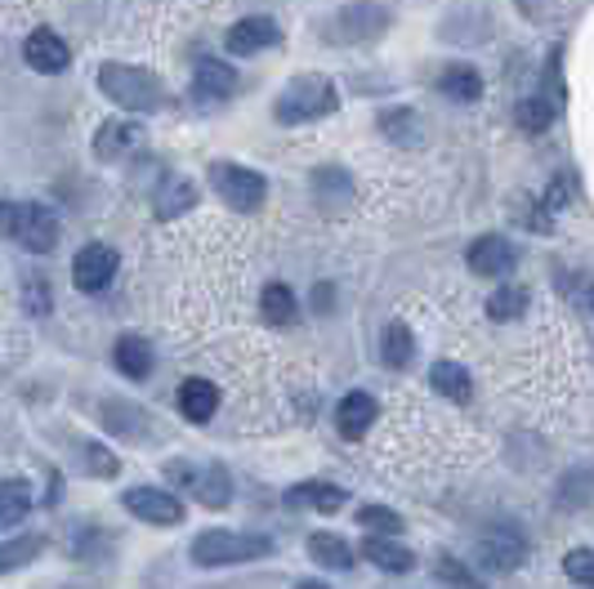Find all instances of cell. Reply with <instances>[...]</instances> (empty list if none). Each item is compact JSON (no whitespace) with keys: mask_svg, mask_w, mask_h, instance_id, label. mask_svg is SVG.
<instances>
[{"mask_svg":"<svg viewBox=\"0 0 594 589\" xmlns=\"http://www.w3.org/2000/svg\"><path fill=\"white\" fill-rule=\"evenodd\" d=\"M98 90L112 103H122L126 112H157L166 103L161 81L148 67H131V63H103L98 67Z\"/></svg>","mask_w":594,"mask_h":589,"instance_id":"obj_1","label":"cell"},{"mask_svg":"<svg viewBox=\"0 0 594 589\" xmlns=\"http://www.w3.org/2000/svg\"><path fill=\"white\" fill-rule=\"evenodd\" d=\"M273 554V540L269 536H256V532H201L192 540V562L197 567H232V562H251V558H269Z\"/></svg>","mask_w":594,"mask_h":589,"instance_id":"obj_2","label":"cell"},{"mask_svg":"<svg viewBox=\"0 0 594 589\" xmlns=\"http://www.w3.org/2000/svg\"><path fill=\"white\" fill-rule=\"evenodd\" d=\"M335 107V90L326 76H300L278 94V122L282 126H300L313 116H326Z\"/></svg>","mask_w":594,"mask_h":589,"instance_id":"obj_3","label":"cell"},{"mask_svg":"<svg viewBox=\"0 0 594 589\" xmlns=\"http://www.w3.org/2000/svg\"><path fill=\"white\" fill-rule=\"evenodd\" d=\"M210 183L223 197V206H232V210H260L264 206V192H269L264 188V175H256L247 166H228V161H219L210 170Z\"/></svg>","mask_w":594,"mask_h":589,"instance_id":"obj_4","label":"cell"},{"mask_svg":"<svg viewBox=\"0 0 594 589\" xmlns=\"http://www.w3.org/2000/svg\"><path fill=\"white\" fill-rule=\"evenodd\" d=\"M10 238L19 246H28L32 255H50L59 246V214L50 206H37V201L14 206V232Z\"/></svg>","mask_w":594,"mask_h":589,"instance_id":"obj_5","label":"cell"},{"mask_svg":"<svg viewBox=\"0 0 594 589\" xmlns=\"http://www.w3.org/2000/svg\"><path fill=\"white\" fill-rule=\"evenodd\" d=\"M166 474L179 483V487H188L201 505H210V509H223L228 505V496H232V487H228V474L219 464H206V469H188V464H170Z\"/></svg>","mask_w":594,"mask_h":589,"instance_id":"obj_6","label":"cell"},{"mask_svg":"<svg viewBox=\"0 0 594 589\" xmlns=\"http://www.w3.org/2000/svg\"><path fill=\"white\" fill-rule=\"evenodd\" d=\"M122 505H126L135 518L153 523V527H175V523L184 518L179 496H175V492H161V487H131V492L122 496Z\"/></svg>","mask_w":594,"mask_h":589,"instance_id":"obj_7","label":"cell"},{"mask_svg":"<svg viewBox=\"0 0 594 589\" xmlns=\"http://www.w3.org/2000/svg\"><path fill=\"white\" fill-rule=\"evenodd\" d=\"M112 277H116V251L103 246V242L85 246V251L72 260V282H76V291H85V295L103 291Z\"/></svg>","mask_w":594,"mask_h":589,"instance_id":"obj_8","label":"cell"},{"mask_svg":"<svg viewBox=\"0 0 594 589\" xmlns=\"http://www.w3.org/2000/svg\"><path fill=\"white\" fill-rule=\"evenodd\" d=\"M479 558H483V567H492V571H519V567H523V558H528V545H523V536H519V532L497 527V532H488V536H483Z\"/></svg>","mask_w":594,"mask_h":589,"instance_id":"obj_9","label":"cell"},{"mask_svg":"<svg viewBox=\"0 0 594 589\" xmlns=\"http://www.w3.org/2000/svg\"><path fill=\"white\" fill-rule=\"evenodd\" d=\"M23 59H28V67H37V72H45V76H59V72H67L72 50H67V41L54 36V32H32L28 45H23Z\"/></svg>","mask_w":594,"mask_h":589,"instance_id":"obj_10","label":"cell"},{"mask_svg":"<svg viewBox=\"0 0 594 589\" xmlns=\"http://www.w3.org/2000/svg\"><path fill=\"white\" fill-rule=\"evenodd\" d=\"M469 269L479 277H506L514 269V246L506 238H479L469 246Z\"/></svg>","mask_w":594,"mask_h":589,"instance_id":"obj_11","label":"cell"},{"mask_svg":"<svg viewBox=\"0 0 594 589\" xmlns=\"http://www.w3.org/2000/svg\"><path fill=\"white\" fill-rule=\"evenodd\" d=\"M282 41V32H278V23L273 19H242L232 32H228V50L232 54H260V50H269V45H278Z\"/></svg>","mask_w":594,"mask_h":589,"instance_id":"obj_12","label":"cell"},{"mask_svg":"<svg viewBox=\"0 0 594 589\" xmlns=\"http://www.w3.org/2000/svg\"><path fill=\"white\" fill-rule=\"evenodd\" d=\"M363 558L372 567H381V571H394V576H403V571L416 567V554L407 545H398L394 536H367L363 540Z\"/></svg>","mask_w":594,"mask_h":589,"instance_id":"obj_13","label":"cell"},{"mask_svg":"<svg viewBox=\"0 0 594 589\" xmlns=\"http://www.w3.org/2000/svg\"><path fill=\"white\" fill-rule=\"evenodd\" d=\"M139 139H144L139 126H131V122H107V126H98V135H94V157H98V161H116V157L135 152Z\"/></svg>","mask_w":594,"mask_h":589,"instance_id":"obj_14","label":"cell"},{"mask_svg":"<svg viewBox=\"0 0 594 589\" xmlns=\"http://www.w3.org/2000/svg\"><path fill=\"white\" fill-rule=\"evenodd\" d=\"M376 416H381V407H376V398H367V393H348V398L340 402V411H335L344 438H363V433L376 424Z\"/></svg>","mask_w":594,"mask_h":589,"instance_id":"obj_15","label":"cell"},{"mask_svg":"<svg viewBox=\"0 0 594 589\" xmlns=\"http://www.w3.org/2000/svg\"><path fill=\"white\" fill-rule=\"evenodd\" d=\"M192 90H197L201 98H232V94H237V72H232L228 63H219V59H206V63H197Z\"/></svg>","mask_w":594,"mask_h":589,"instance_id":"obj_16","label":"cell"},{"mask_svg":"<svg viewBox=\"0 0 594 589\" xmlns=\"http://www.w3.org/2000/svg\"><path fill=\"white\" fill-rule=\"evenodd\" d=\"M219 407V389L210 380H184L179 385V411L192 420V424H206Z\"/></svg>","mask_w":594,"mask_h":589,"instance_id":"obj_17","label":"cell"},{"mask_svg":"<svg viewBox=\"0 0 594 589\" xmlns=\"http://www.w3.org/2000/svg\"><path fill=\"white\" fill-rule=\"evenodd\" d=\"M116 371H122L126 380H144L153 371L148 339H139V335H122V339H116Z\"/></svg>","mask_w":594,"mask_h":589,"instance_id":"obj_18","label":"cell"},{"mask_svg":"<svg viewBox=\"0 0 594 589\" xmlns=\"http://www.w3.org/2000/svg\"><path fill=\"white\" fill-rule=\"evenodd\" d=\"M286 501H291L295 509H317V514L344 509V492H340L335 483H300V487H291Z\"/></svg>","mask_w":594,"mask_h":589,"instance_id":"obj_19","label":"cell"},{"mask_svg":"<svg viewBox=\"0 0 594 589\" xmlns=\"http://www.w3.org/2000/svg\"><path fill=\"white\" fill-rule=\"evenodd\" d=\"M309 558H313L317 567H331V571H348V567H353V549H348V540H340L335 532H313V536H309Z\"/></svg>","mask_w":594,"mask_h":589,"instance_id":"obj_20","label":"cell"},{"mask_svg":"<svg viewBox=\"0 0 594 589\" xmlns=\"http://www.w3.org/2000/svg\"><path fill=\"white\" fill-rule=\"evenodd\" d=\"M438 90H442L447 98H456V103H479L483 81H479V72H473L469 63H451V67H442V76H438Z\"/></svg>","mask_w":594,"mask_h":589,"instance_id":"obj_21","label":"cell"},{"mask_svg":"<svg viewBox=\"0 0 594 589\" xmlns=\"http://www.w3.org/2000/svg\"><path fill=\"white\" fill-rule=\"evenodd\" d=\"M28 509H32V487L23 478H6V483H0V527L23 523Z\"/></svg>","mask_w":594,"mask_h":589,"instance_id":"obj_22","label":"cell"},{"mask_svg":"<svg viewBox=\"0 0 594 589\" xmlns=\"http://www.w3.org/2000/svg\"><path fill=\"white\" fill-rule=\"evenodd\" d=\"M429 385H434L442 398H451V402H469V393H473L469 371H465V367H456V362H434Z\"/></svg>","mask_w":594,"mask_h":589,"instance_id":"obj_23","label":"cell"},{"mask_svg":"<svg viewBox=\"0 0 594 589\" xmlns=\"http://www.w3.org/2000/svg\"><path fill=\"white\" fill-rule=\"evenodd\" d=\"M523 313H528V286L506 282V286L492 291V299H488V317H492V322H514V317H523Z\"/></svg>","mask_w":594,"mask_h":589,"instance_id":"obj_24","label":"cell"},{"mask_svg":"<svg viewBox=\"0 0 594 589\" xmlns=\"http://www.w3.org/2000/svg\"><path fill=\"white\" fill-rule=\"evenodd\" d=\"M260 313H264L273 326H291V322H295V295H291L282 282H269L264 295H260Z\"/></svg>","mask_w":594,"mask_h":589,"instance_id":"obj_25","label":"cell"},{"mask_svg":"<svg viewBox=\"0 0 594 589\" xmlns=\"http://www.w3.org/2000/svg\"><path fill=\"white\" fill-rule=\"evenodd\" d=\"M411 353H416L411 330H407L403 322H389L385 335H381V358H385L389 367H407V362H411Z\"/></svg>","mask_w":594,"mask_h":589,"instance_id":"obj_26","label":"cell"},{"mask_svg":"<svg viewBox=\"0 0 594 589\" xmlns=\"http://www.w3.org/2000/svg\"><path fill=\"white\" fill-rule=\"evenodd\" d=\"M41 549H45V540H41V536H14V540H6V545H0V576L28 567Z\"/></svg>","mask_w":594,"mask_h":589,"instance_id":"obj_27","label":"cell"},{"mask_svg":"<svg viewBox=\"0 0 594 589\" xmlns=\"http://www.w3.org/2000/svg\"><path fill=\"white\" fill-rule=\"evenodd\" d=\"M192 201H197V188L179 175L157 188V214H184V210H192Z\"/></svg>","mask_w":594,"mask_h":589,"instance_id":"obj_28","label":"cell"},{"mask_svg":"<svg viewBox=\"0 0 594 589\" xmlns=\"http://www.w3.org/2000/svg\"><path fill=\"white\" fill-rule=\"evenodd\" d=\"M550 122H554V103H550V98L536 94V98H523V103H519V126H523L528 135H541Z\"/></svg>","mask_w":594,"mask_h":589,"instance_id":"obj_29","label":"cell"},{"mask_svg":"<svg viewBox=\"0 0 594 589\" xmlns=\"http://www.w3.org/2000/svg\"><path fill=\"white\" fill-rule=\"evenodd\" d=\"M358 523H363L372 536H398V532H403V518H398L394 509H385V505H367V509H358Z\"/></svg>","mask_w":594,"mask_h":589,"instance_id":"obj_30","label":"cell"},{"mask_svg":"<svg viewBox=\"0 0 594 589\" xmlns=\"http://www.w3.org/2000/svg\"><path fill=\"white\" fill-rule=\"evenodd\" d=\"M313 183H317V192H322V201H326L331 210H335L340 201H348V192H353V188H348V179H344L340 170H317V179H313Z\"/></svg>","mask_w":594,"mask_h":589,"instance_id":"obj_31","label":"cell"},{"mask_svg":"<svg viewBox=\"0 0 594 589\" xmlns=\"http://www.w3.org/2000/svg\"><path fill=\"white\" fill-rule=\"evenodd\" d=\"M563 571H567V580L594 589V549H572V554L563 558Z\"/></svg>","mask_w":594,"mask_h":589,"instance_id":"obj_32","label":"cell"},{"mask_svg":"<svg viewBox=\"0 0 594 589\" xmlns=\"http://www.w3.org/2000/svg\"><path fill=\"white\" fill-rule=\"evenodd\" d=\"M85 469H90V474H98V478H112L116 474V460L103 446H85Z\"/></svg>","mask_w":594,"mask_h":589,"instance_id":"obj_33","label":"cell"},{"mask_svg":"<svg viewBox=\"0 0 594 589\" xmlns=\"http://www.w3.org/2000/svg\"><path fill=\"white\" fill-rule=\"evenodd\" d=\"M381 126H385L389 135H398V144H411V139H416V126H411V116H403V112H394V116H381Z\"/></svg>","mask_w":594,"mask_h":589,"instance_id":"obj_34","label":"cell"},{"mask_svg":"<svg viewBox=\"0 0 594 589\" xmlns=\"http://www.w3.org/2000/svg\"><path fill=\"white\" fill-rule=\"evenodd\" d=\"M438 576H442L447 585H460V589H479V585L469 580V571H465L460 562H451V558H442V562H438Z\"/></svg>","mask_w":594,"mask_h":589,"instance_id":"obj_35","label":"cell"},{"mask_svg":"<svg viewBox=\"0 0 594 589\" xmlns=\"http://www.w3.org/2000/svg\"><path fill=\"white\" fill-rule=\"evenodd\" d=\"M28 308L41 317L50 308V295H45V277H28Z\"/></svg>","mask_w":594,"mask_h":589,"instance_id":"obj_36","label":"cell"},{"mask_svg":"<svg viewBox=\"0 0 594 589\" xmlns=\"http://www.w3.org/2000/svg\"><path fill=\"white\" fill-rule=\"evenodd\" d=\"M10 232H14V206L0 201V238H10Z\"/></svg>","mask_w":594,"mask_h":589,"instance_id":"obj_37","label":"cell"},{"mask_svg":"<svg viewBox=\"0 0 594 589\" xmlns=\"http://www.w3.org/2000/svg\"><path fill=\"white\" fill-rule=\"evenodd\" d=\"M295 589H326V585H317V580H304V585H295Z\"/></svg>","mask_w":594,"mask_h":589,"instance_id":"obj_38","label":"cell"}]
</instances>
